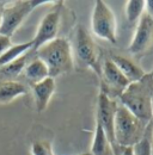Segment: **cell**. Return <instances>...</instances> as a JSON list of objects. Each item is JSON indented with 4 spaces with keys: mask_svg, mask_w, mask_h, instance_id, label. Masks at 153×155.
Wrapping results in <instances>:
<instances>
[{
    "mask_svg": "<svg viewBox=\"0 0 153 155\" xmlns=\"http://www.w3.org/2000/svg\"><path fill=\"white\" fill-rule=\"evenodd\" d=\"M11 47V41L10 37H6V36H2L0 35V56Z\"/></svg>",
    "mask_w": 153,
    "mask_h": 155,
    "instance_id": "cell-21",
    "label": "cell"
},
{
    "mask_svg": "<svg viewBox=\"0 0 153 155\" xmlns=\"http://www.w3.org/2000/svg\"><path fill=\"white\" fill-rule=\"evenodd\" d=\"M60 19H61V5L59 4L43 17V19L41 20L39 25H38L36 36L31 41L32 49L35 51L42 45L56 38Z\"/></svg>",
    "mask_w": 153,
    "mask_h": 155,
    "instance_id": "cell-7",
    "label": "cell"
},
{
    "mask_svg": "<svg viewBox=\"0 0 153 155\" xmlns=\"http://www.w3.org/2000/svg\"><path fill=\"white\" fill-rule=\"evenodd\" d=\"M46 0H24V1H16L13 5L6 7L1 12L0 18V35L11 37L22 25V23L26 19L30 12L36 8L38 5L46 4Z\"/></svg>",
    "mask_w": 153,
    "mask_h": 155,
    "instance_id": "cell-4",
    "label": "cell"
},
{
    "mask_svg": "<svg viewBox=\"0 0 153 155\" xmlns=\"http://www.w3.org/2000/svg\"><path fill=\"white\" fill-rule=\"evenodd\" d=\"M28 60H29V54H24L18 58H16L15 61L0 67V77L1 78H10L8 80H12V78L18 77L20 73H23L25 66L28 64Z\"/></svg>",
    "mask_w": 153,
    "mask_h": 155,
    "instance_id": "cell-16",
    "label": "cell"
},
{
    "mask_svg": "<svg viewBox=\"0 0 153 155\" xmlns=\"http://www.w3.org/2000/svg\"><path fill=\"white\" fill-rule=\"evenodd\" d=\"M152 112H153V92H152Z\"/></svg>",
    "mask_w": 153,
    "mask_h": 155,
    "instance_id": "cell-25",
    "label": "cell"
},
{
    "mask_svg": "<svg viewBox=\"0 0 153 155\" xmlns=\"http://www.w3.org/2000/svg\"><path fill=\"white\" fill-rule=\"evenodd\" d=\"M152 125H153V123H152Z\"/></svg>",
    "mask_w": 153,
    "mask_h": 155,
    "instance_id": "cell-27",
    "label": "cell"
},
{
    "mask_svg": "<svg viewBox=\"0 0 153 155\" xmlns=\"http://www.w3.org/2000/svg\"><path fill=\"white\" fill-rule=\"evenodd\" d=\"M151 133L146 131L141 141L133 147L134 155H152V144H151Z\"/></svg>",
    "mask_w": 153,
    "mask_h": 155,
    "instance_id": "cell-19",
    "label": "cell"
},
{
    "mask_svg": "<svg viewBox=\"0 0 153 155\" xmlns=\"http://www.w3.org/2000/svg\"><path fill=\"white\" fill-rule=\"evenodd\" d=\"M145 7H146V10H147L146 13L150 15L153 18V0H147V1H145Z\"/></svg>",
    "mask_w": 153,
    "mask_h": 155,
    "instance_id": "cell-22",
    "label": "cell"
},
{
    "mask_svg": "<svg viewBox=\"0 0 153 155\" xmlns=\"http://www.w3.org/2000/svg\"><path fill=\"white\" fill-rule=\"evenodd\" d=\"M102 75L104 79V86L115 94L121 96L122 92L129 86V81L121 73L111 60H105L102 66Z\"/></svg>",
    "mask_w": 153,
    "mask_h": 155,
    "instance_id": "cell-10",
    "label": "cell"
},
{
    "mask_svg": "<svg viewBox=\"0 0 153 155\" xmlns=\"http://www.w3.org/2000/svg\"><path fill=\"white\" fill-rule=\"evenodd\" d=\"M111 144L108 141V137L105 135L103 128L99 125V123H96L95 136H93V143L91 148L92 155H111Z\"/></svg>",
    "mask_w": 153,
    "mask_h": 155,
    "instance_id": "cell-15",
    "label": "cell"
},
{
    "mask_svg": "<svg viewBox=\"0 0 153 155\" xmlns=\"http://www.w3.org/2000/svg\"><path fill=\"white\" fill-rule=\"evenodd\" d=\"M73 47L79 62L83 63L84 66L91 67L99 74L100 69L98 67V53L96 44L93 39L91 38V36L89 35V32L83 26H78L76 29Z\"/></svg>",
    "mask_w": 153,
    "mask_h": 155,
    "instance_id": "cell-6",
    "label": "cell"
},
{
    "mask_svg": "<svg viewBox=\"0 0 153 155\" xmlns=\"http://www.w3.org/2000/svg\"><path fill=\"white\" fill-rule=\"evenodd\" d=\"M37 58L47 66L50 78L68 73L73 68L72 50L68 41L55 38L36 50Z\"/></svg>",
    "mask_w": 153,
    "mask_h": 155,
    "instance_id": "cell-2",
    "label": "cell"
},
{
    "mask_svg": "<svg viewBox=\"0 0 153 155\" xmlns=\"http://www.w3.org/2000/svg\"><path fill=\"white\" fill-rule=\"evenodd\" d=\"M79 155H92L91 153H84V154H79Z\"/></svg>",
    "mask_w": 153,
    "mask_h": 155,
    "instance_id": "cell-24",
    "label": "cell"
},
{
    "mask_svg": "<svg viewBox=\"0 0 153 155\" xmlns=\"http://www.w3.org/2000/svg\"><path fill=\"white\" fill-rule=\"evenodd\" d=\"M153 44V18L144 12L142 17L138 21L133 41L129 45L132 54H141L146 51Z\"/></svg>",
    "mask_w": 153,
    "mask_h": 155,
    "instance_id": "cell-9",
    "label": "cell"
},
{
    "mask_svg": "<svg viewBox=\"0 0 153 155\" xmlns=\"http://www.w3.org/2000/svg\"><path fill=\"white\" fill-rule=\"evenodd\" d=\"M30 49H32V42H25L16 45H11L1 56H0V67L15 61L19 56L26 54Z\"/></svg>",
    "mask_w": 153,
    "mask_h": 155,
    "instance_id": "cell-17",
    "label": "cell"
},
{
    "mask_svg": "<svg viewBox=\"0 0 153 155\" xmlns=\"http://www.w3.org/2000/svg\"><path fill=\"white\" fill-rule=\"evenodd\" d=\"M111 61L116 64V67L121 71V73L126 77V79L131 84L138 82L145 77L144 71L129 58H123V56H114L111 58Z\"/></svg>",
    "mask_w": 153,
    "mask_h": 155,
    "instance_id": "cell-13",
    "label": "cell"
},
{
    "mask_svg": "<svg viewBox=\"0 0 153 155\" xmlns=\"http://www.w3.org/2000/svg\"><path fill=\"white\" fill-rule=\"evenodd\" d=\"M91 23H92V31L97 37L105 39L113 44L117 42L116 19L114 12L103 0H97L95 2Z\"/></svg>",
    "mask_w": 153,
    "mask_h": 155,
    "instance_id": "cell-5",
    "label": "cell"
},
{
    "mask_svg": "<svg viewBox=\"0 0 153 155\" xmlns=\"http://www.w3.org/2000/svg\"><path fill=\"white\" fill-rule=\"evenodd\" d=\"M122 150L120 152L118 155H134L133 147H126V148H121Z\"/></svg>",
    "mask_w": 153,
    "mask_h": 155,
    "instance_id": "cell-23",
    "label": "cell"
},
{
    "mask_svg": "<svg viewBox=\"0 0 153 155\" xmlns=\"http://www.w3.org/2000/svg\"><path fill=\"white\" fill-rule=\"evenodd\" d=\"M23 74H24L25 79L28 81H30L32 85L37 84L39 81L44 80L46 78L49 77L47 66L38 58L28 62V64L25 66V68L23 71Z\"/></svg>",
    "mask_w": 153,
    "mask_h": 155,
    "instance_id": "cell-14",
    "label": "cell"
},
{
    "mask_svg": "<svg viewBox=\"0 0 153 155\" xmlns=\"http://www.w3.org/2000/svg\"><path fill=\"white\" fill-rule=\"evenodd\" d=\"M152 74L145 75L140 81L132 82L120 96L121 105L128 109L142 123L147 124L153 119L152 112Z\"/></svg>",
    "mask_w": 153,
    "mask_h": 155,
    "instance_id": "cell-1",
    "label": "cell"
},
{
    "mask_svg": "<svg viewBox=\"0 0 153 155\" xmlns=\"http://www.w3.org/2000/svg\"><path fill=\"white\" fill-rule=\"evenodd\" d=\"M31 154L32 155H54L50 143L47 141H36L31 146Z\"/></svg>",
    "mask_w": 153,
    "mask_h": 155,
    "instance_id": "cell-20",
    "label": "cell"
},
{
    "mask_svg": "<svg viewBox=\"0 0 153 155\" xmlns=\"http://www.w3.org/2000/svg\"><path fill=\"white\" fill-rule=\"evenodd\" d=\"M55 91V80L54 78H46L44 80L32 85V92L35 97V104L38 112H42L47 109L49 100Z\"/></svg>",
    "mask_w": 153,
    "mask_h": 155,
    "instance_id": "cell-11",
    "label": "cell"
},
{
    "mask_svg": "<svg viewBox=\"0 0 153 155\" xmlns=\"http://www.w3.org/2000/svg\"><path fill=\"white\" fill-rule=\"evenodd\" d=\"M117 104L115 103L109 96L105 93H99L98 96V104H97V123L103 128L108 141L110 142L113 149H116L115 143V133H114V120L115 112H116Z\"/></svg>",
    "mask_w": 153,
    "mask_h": 155,
    "instance_id": "cell-8",
    "label": "cell"
},
{
    "mask_svg": "<svg viewBox=\"0 0 153 155\" xmlns=\"http://www.w3.org/2000/svg\"><path fill=\"white\" fill-rule=\"evenodd\" d=\"M145 125V123H142L138 117L134 116L123 105H117L114 120L116 149L117 147L126 148L138 144L146 133Z\"/></svg>",
    "mask_w": 153,
    "mask_h": 155,
    "instance_id": "cell-3",
    "label": "cell"
},
{
    "mask_svg": "<svg viewBox=\"0 0 153 155\" xmlns=\"http://www.w3.org/2000/svg\"><path fill=\"white\" fill-rule=\"evenodd\" d=\"M152 77H153V73H152Z\"/></svg>",
    "mask_w": 153,
    "mask_h": 155,
    "instance_id": "cell-26",
    "label": "cell"
},
{
    "mask_svg": "<svg viewBox=\"0 0 153 155\" xmlns=\"http://www.w3.org/2000/svg\"><path fill=\"white\" fill-rule=\"evenodd\" d=\"M144 10H145V1L144 0H129V1H127V5H126L127 20L131 24L138 23L144 15Z\"/></svg>",
    "mask_w": 153,
    "mask_h": 155,
    "instance_id": "cell-18",
    "label": "cell"
},
{
    "mask_svg": "<svg viewBox=\"0 0 153 155\" xmlns=\"http://www.w3.org/2000/svg\"><path fill=\"white\" fill-rule=\"evenodd\" d=\"M28 93V87L16 80L0 81V104H8L16 98Z\"/></svg>",
    "mask_w": 153,
    "mask_h": 155,
    "instance_id": "cell-12",
    "label": "cell"
}]
</instances>
